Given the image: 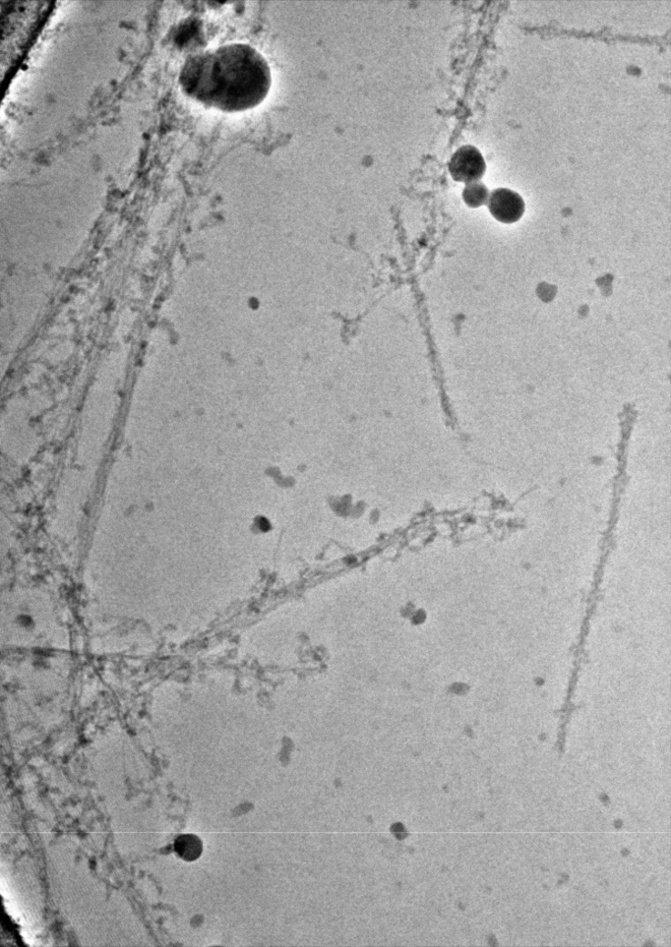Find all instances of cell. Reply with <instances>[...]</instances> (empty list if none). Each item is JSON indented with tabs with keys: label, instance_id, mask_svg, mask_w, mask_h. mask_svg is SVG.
Returning a JSON list of instances; mask_svg holds the SVG:
<instances>
[{
	"label": "cell",
	"instance_id": "1",
	"mask_svg": "<svg viewBox=\"0 0 671 947\" xmlns=\"http://www.w3.org/2000/svg\"><path fill=\"white\" fill-rule=\"evenodd\" d=\"M179 82L198 101L233 113L252 109L267 98L272 73L258 49L233 43L190 56Z\"/></svg>",
	"mask_w": 671,
	"mask_h": 947
},
{
	"label": "cell",
	"instance_id": "2",
	"mask_svg": "<svg viewBox=\"0 0 671 947\" xmlns=\"http://www.w3.org/2000/svg\"><path fill=\"white\" fill-rule=\"evenodd\" d=\"M485 161L480 151L473 146L459 148L452 157L449 170L457 182L471 184L479 182L485 172Z\"/></svg>",
	"mask_w": 671,
	"mask_h": 947
},
{
	"label": "cell",
	"instance_id": "3",
	"mask_svg": "<svg viewBox=\"0 0 671 947\" xmlns=\"http://www.w3.org/2000/svg\"><path fill=\"white\" fill-rule=\"evenodd\" d=\"M488 209L500 222L512 224L517 222L524 215L525 204L516 192L507 188L494 190L487 202Z\"/></svg>",
	"mask_w": 671,
	"mask_h": 947
},
{
	"label": "cell",
	"instance_id": "4",
	"mask_svg": "<svg viewBox=\"0 0 671 947\" xmlns=\"http://www.w3.org/2000/svg\"><path fill=\"white\" fill-rule=\"evenodd\" d=\"M174 850L181 860L195 861L202 855L203 843L195 835H181L174 842Z\"/></svg>",
	"mask_w": 671,
	"mask_h": 947
},
{
	"label": "cell",
	"instance_id": "5",
	"mask_svg": "<svg viewBox=\"0 0 671 947\" xmlns=\"http://www.w3.org/2000/svg\"><path fill=\"white\" fill-rule=\"evenodd\" d=\"M490 196L488 188L480 181L467 184L463 192L465 204L473 209L487 204Z\"/></svg>",
	"mask_w": 671,
	"mask_h": 947
}]
</instances>
